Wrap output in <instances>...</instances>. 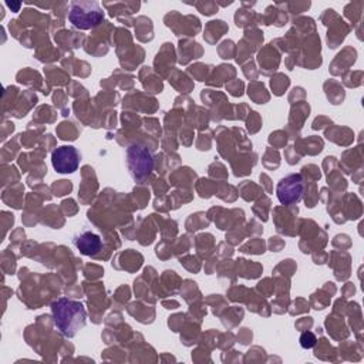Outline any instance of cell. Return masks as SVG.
<instances>
[{"mask_svg":"<svg viewBox=\"0 0 364 364\" xmlns=\"http://www.w3.org/2000/svg\"><path fill=\"white\" fill-rule=\"evenodd\" d=\"M51 310L55 326L67 337L75 336L85 324V309L80 301L61 297L51 304Z\"/></svg>","mask_w":364,"mask_h":364,"instance_id":"6da1fadb","label":"cell"},{"mask_svg":"<svg viewBox=\"0 0 364 364\" xmlns=\"http://www.w3.org/2000/svg\"><path fill=\"white\" fill-rule=\"evenodd\" d=\"M102 17L104 11L97 1H73L68 13L70 23L81 30L98 26Z\"/></svg>","mask_w":364,"mask_h":364,"instance_id":"7a4b0ae2","label":"cell"},{"mask_svg":"<svg viewBox=\"0 0 364 364\" xmlns=\"http://www.w3.org/2000/svg\"><path fill=\"white\" fill-rule=\"evenodd\" d=\"M127 165L135 182H142L154 168V159L144 145H131L127 149Z\"/></svg>","mask_w":364,"mask_h":364,"instance_id":"3957f363","label":"cell"},{"mask_svg":"<svg viewBox=\"0 0 364 364\" xmlns=\"http://www.w3.org/2000/svg\"><path fill=\"white\" fill-rule=\"evenodd\" d=\"M303 178L300 173H290L277 183V198L283 205H294L303 196Z\"/></svg>","mask_w":364,"mask_h":364,"instance_id":"277c9868","label":"cell"},{"mask_svg":"<svg viewBox=\"0 0 364 364\" xmlns=\"http://www.w3.org/2000/svg\"><path fill=\"white\" fill-rule=\"evenodd\" d=\"M80 158H81V155L74 146L63 145V146H57L53 151L51 162L57 172L71 173V172L77 171V168L80 165Z\"/></svg>","mask_w":364,"mask_h":364,"instance_id":"5b68a950","label":"cell"},{"mask_svg":"<svg viewBox=\"0 0 364 364\" xmlns=\"http://www.w3.org/2000/svg\"><path fill=\"white\" fill-rule=\"evenodd\" d=\"M74 245L82 255L95 256L102 247V240L97 233L91 230H82L74 237Z\"/></svg>","mask_w":364,"mask_h":364,"instance_id":"8992f818","label":"cell"},{"mask_svg":"<svg viewBox=\"0 0 364 364\" xmlns=\"http://www.w3.org/2000/svg\"><path fill=\"white\" fill-rule=\"evenodd\" d=\"M300 346L303 347V348H311V347H314V344H316V336L311 333V331H304L301 336H300Z\"/></svg>","mask_w":364,"mask_h":364,"instance_id":"52a82bcc","label":"cell"}]
</instances>
